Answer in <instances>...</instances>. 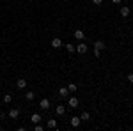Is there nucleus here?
<instances>
[{"label": "nucleus", "mask_w": 133, "mask_h": 131, "mask_svg": "<svg viewBox=\"0 0 133 131\" xmlns=\"http://www.w3.org/2000/svg\"><path fill=\"white\" fill-rule=\"evenodd\" d=\"M66 113V108L62 105H57V115H64Z\"/></svg>", "instance_id": "12"}, {"label": "nucleus", "mask_w": 133, "mask_h": 131, "mask_svg": "<svg viewBox=\"0 0 133 131\" xmlns=\"http://www.w3.org/2000/svg\"><path fill=\"white\" fill-rule=\"evenodd\" d=\"M114 4H121V0H112Z\"/></svg>", "instance_id": "24"}, {"label": "nucleus", "mask_w": 133, "mask_h": 131, "mask_svg": "<svg viewBox=\"0 0 133 131\" xmlns=\"http://www.w3.org/2000/svg\"><path fill=\"white\" fill-rule=\"evenodd\" d=\"M62 46V41L59 37H55V39H51V48H61Z\"/></svg>", "instance_id": "6"}, {"label": "nucleus", "mask_w": 133, "mask_h": 131, "mask_svg": "<svg viewBox=\"0 0 133 131\" xmlns=\"http://www.w3.org/2000/svg\"><path fill=\"white\" fill-rule=\"evenodd\" d=\"M121 16H123V18H128V16H130V7H128V5H123V7H121Z\"/></svg>", "instance_id": "4"}, {"label": "nucleus", "mask_w": 133, "mask_h": 131, "mask_svg": "<svg viewBox=\"0 0 133 131\" xmlns=\"http://www.w3.org/2000/svg\"><path fill=\"white\" fill-rule=\"evenodd\" d=\"M75 37H76L78 41H83V37H85L83 30H80V29H78V30H75Z\"/></svg>", "instance_id": "9"}, {"label": "nucleus", "mask_w": 133, "mask_h": 131, "mask_svg": "<svg viewBox=\"0 0 133 131\" xmlns=\"http://www.w3.org/2000/svg\"><path fill=\"white\" fill-rule=\"evenodd\" d=\"M34 129H36V131H43V126H41V124H39V122H37V124H36V128H34Z\"/></svg>", "instance_id": "20"}, {"label": "nucleus", "mask_w": 133, "mask_h": 131, "mask_svg": "<svg viewBox=\"0 0 133 131\" xmlns=\"http://www.w3.org/2000/svg\"><path fill=\"white\" fill-rule=\"evenodd\" d=\"M66 50H68V53H75V51H76V46H73V44H66Z\"/></svg>", "instance_id": "15"}, {"label": "nucleus", "mask_w": 133, "mask_h": 131, "mask_svg": "<svg viewBox=\"0 0 133 131\" xmlns=\"http://www.w3.org/2000/svg\"><path fill=\"white\" fill-rule=\"evenodd\" d=\"M80 122H82L80 117H71V128H78V126H80Z\"/></svg>", "instance_id": "5"}, {"label": "nucleus", "mask_w": 133, "mask_h": 131, "mask_svg": "<svg viewBox=\"0 0 133 131\" xmlns=\"http://www.w3.org/2000/svg\"><path fill=\"white\" fill-rule=\"evenodd\" d=\"M99 51H101V50H98V48H94V57H99Z\"/></svg>", "instance_id": "21"}, {"label": "nucleus", "mask_w": 133, "mask_h": 131, "mask_svg": "<svg viewBox=\"0 0 133 131\" xmlns=\"http://www.w3.org/2000/svg\"><path fill=\"white\" fill-rule=\"evenodd\" d=\"M80 119H82V121H89V119H91V113H89V112H83L82 115H80Z\"/></svg>", "instance_id": "16"}, {"label": "nucleus", "mask_w": 133, "mask_h": 131, "mask_svg": "<svg viewBox=\"0 0 133 131\" xmlns=\"http://www.w3.org/2000/svg\"><path fill=\"white\" fill-rule=\"evenodd\" d=\"M11 101H12L11 94H5V96H4V103H11Z\"/></svg>", "instance_id": "19"}, {"label": "nucleus", "mask_w": 133, "mask_h": 131, "mask_svg": "<svg viewBox=\"0 0 133 131\" xmlns=\"http://www.w3.org/2000/svg\"><path fill=\"white\" fill-rule=\"evenodd\" d=\"M68 105H69L71 108H76V106H78V99H76V98H69V103H68Z\"/></svg>", "instance_id": "11"}, {"label": "nucleus", "mask_w": 133, "mask_h": 131, "mask_svg": "<svg viewBox=\"0 0 133 131\" xmlns=\"http://www.w3.org/2000/svg\"><path fill=\"white\" fill-rule=\"evenodd\" d=\"M16 87H18V89H25V87H27V80H25V78H18Z\"/></svg>", "instance_id": "3"}, {"label": "nucleus", "mask_w": 133, "mask_h": 131, "mask_svg": "<svg viewBox=\"0 0 133 131\" xmlns=\"http://www.w3.org/2000/svg\"><path fill=\"white\" fill-rule=\"evenodd\" d=\"M92 2H94L96 5H101V4H103V0H92Z\"/></svg>", "instance_id": "23"}, {"label": "nucleus", "mask_w": 133, "mask_h": 131, "mask_svg": "<svg viewBox=\"0 0 133 131\" xmlns=\"http://www.w3.org/2000/svg\"><path fill=\"white\" fill-rule=\"evenodd\" d=\"M46 126H48V128H50V129H53V128H57V121H55V119H50V121H48V124H46Z\"/></svg>", "instance_id": "13"}, {"label": "nucleus", "mask_w": 133, "mask_h": 131, "mask_svg": "<svg viewBox=\"0 0 133 131\" xmlns=\"http://www.w3.org/2000/svg\"><path fill=\"white\" fill-rule=\"evenodd\" d=\"M76 51H78V53H87V46H85V43H80V44L76 46Z\"/></svg>", "instance_id": "7"}, {"label": "nucleus", "mask_w": 133, "mask_h": 131, "mask_svg": "<svg viewBox=\"0 0 133 131\" xmlns=\"http://www.w3.org/2000/svg\"><path fill=\"white\" fill-rule=\"evenodd\" d=\"M30 121L34 122V124H37V122H41V115H39V113H32Z\"/></svg>", "instance_id": "10"}, {"label": "nucleus", "mask_w": 133, "mask_h": 131, "mask_svg": "<svg viewBox=\"0 0 133 131\" xmlns=\"http://www.w3.org/2000/svg\"><path fill=\"white\" fill-rule=\"evenodd\" d=\"M128 81H131V83H133V73H130V74H128Z\"/></svg>", "instance_id": "22"}, {"label": "nucleus", "mask_w": 133, "mask_h": 131, "mask_svg": "<svg viewBox=\"0 0 133 131\" xmlns=\"http://www.w3.org/2000/svg\"><path fill=\"white\" fill-rule=\"evenodd\" d=\"M94 48H98V50H103V48H105V43H103V41H96V43H94Z\"/></svg>", "instance_id": "14"}, {"label": "nucleus", "mask_w": 133, "mask_h": 131, "mask_svg": "<svg viewBox=\"0 0 133 131\" xmlns=\"http://www.w3.org/2000/svg\"><path fill=\"white\" fill-rule=\"evenodd\" d=\"M68 91L75 92V91H76V83H69V85H68Z\"/></svg>", "instance_id": "18"}, {"label": "nucleus", "mask_w": 133, "mask_h": 131, "mask_svg": "<svg viewBox=\"0 0 133 131\" xmlns=\"http://www.w3.org/2000/svg\"><path fill=\"white\" fill-rule=\"evenodd\" d=\"M68 94H69L68 87H61V89H59V96H61V98H68Z\"/></svg>", "instance_id": "8"}, {"label": "nucleus", "mask_w": 133, "mask_h": 131, "mask_svg": "<svg viewBox=\"0 0 133 131\" xmlns=\"http://www.w3.org/2000/svg\"><path fill=\"white\" fill-rule=\"evenodd\" d=\"M39 106H41L43 110H48V108H50V99H46V98H44V99H41Z\"/></svg>", "instance_id": "1"}, {"label": "nucleus", "mask_w": 133, "mask_h": 131, "mask_svg": "<svg viewBox=\"0 0 133 131\" xmlns=\"http://www.w3.org/2000/svg\"><path fill=\"white\" fill-rule=\"evenodd\" d=\"M9 117H11V119H18V117H20V110H18V108L9 110Z\"/></svg>", "instance_id": "2"}, {"label": "nucleus", "mask_w": 133, "mask_h": 131, "mask_svg": "<svg viewBox=\"0 0 133 131\" xmlns=\"http://www.w3.org/2000/svg\"><path fill=\"white\" fill-rule=\"evenodd\" d=\"M25 99H27V101H32V99H34V92L29 91L27 94H25Z\"/></svg>", "instance_id": "17"}]
</instances>
